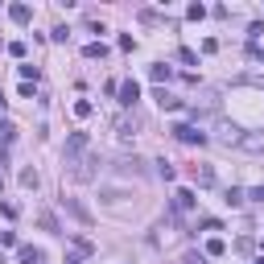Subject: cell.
Wrapping results in <instances>:
<instances>
[{"label": "cell", "instance_id": "7402d4cb", "mask_svg": "<svg viewBox=\"0 0 264 264\" xmlns=\"http://www.w3.org/2000/svg\"><path fill=\"white\" fill-rule=\"evenodd\" d=\"M182 264H207V256H198V252H186V256H182Z\"/></svg>", "mask_w": 264, "mask_h": 264}, {"label": "cell", "instance_id": "5bb4252c", "mask_svg": "<svg viewBox=\"0 0 264 264\" xmlns=\"http://www.w3.org/2000/svg\"><path fill=\"white\" fill-rule=\"evenodd\" d=\"M104 54H108L104 42H91V46H87V58H104Z\"/></svg>", "mask_w": 264, "mask_h": 264}, {"label": "cell", "instance_id": "7c38bea8", "mask_svg": "<svg viewBox=\"0 0 264 264\" xmlns=\"http://www.w3.org/2000/svg\"><path fill=\"white\" fill-rule=\"evenodd\" d=\"M170 75H174V71H170V66H153V71H149V79H153V83H165V79H170Z\"/></svg>", "mask_w": 264, "mask_h": 264}, {"label": "cell", "instance_id": "277c9868", "mask_svg": "<svg viewBox=\"0 0 264 264\" xmlns=\"http://www.w3.org/2000/svg\"><path fill=\"white\" fill-rule=\"evenodd\" d=\"M190 178L198 186H215V170H211V165H190Z\"/></svg>", "mask_w": 264, "mask_h": 264}, {"label": "cell", "instance_id": "9a60e30c", "mask_svg": "<svg viewBox=\"0 0 264 264\" xmlns=\"http://www.w3.org/2000/svg\"><path fill=\"white\" fill-rule=\"evenodd\" d=\"M227 207H244V190H227Z\"/></svg>", "mask_w": 264, "mask_h": 264}, {"label": "cell", "instance_id": "8992f818", "mask_svg": "<svg viewBox=\"0 0 264 264\" xmlns=\"http://www.w3.org/2000/svg\"><path fill=\"white\" fill-rule=\"evenodd\" d=\"M13 137H17V128H13L9 120H0V161H5V149L13 145Z\"/></svg>", "mask_w": 264, "mask_h": 264}, {"label": "cell", "instance_id": "d6986e66", "mask_svg": "<svg viewBox=\"0 0 264 264\" xmlns=\"http://www.w3.org/2000/svg\"><path fill=\"white\" fill-rule=\"evenodd\" d=\"M75 116H79V120H87V116H91V104H87V99H79V104H75Z\"/></svg>", "mask_w": 264, "mask_h": 264}, {"label": "cell", "instance_id": "3957f363", "mask_svg": "<svg viewBox=\"0 0 264 264\" xmlns=\"http://www.w3.org/2000/svg\"><path fill=\"white\" fill-rule=\"evenodd\" d=\"M137 99H141V83H137V79L120 83V104H124V108H132V104H137Z\"/></svg>", "mask_w": 264, "mask_h": 264}, {"label": "cell", "instance_id": "cb8c5ba5", "mask_svg": "<svg viewBox=\"0 0 264 264\" xmlns=\"http://www.w3.org/2000/svg\"><path fill=\"white\" fill-rule=\"evenodd\" d=\"M0 104H5V99H0Z\"/></svg>", "mask_w": 264, "mask_h": 264}, {"label": "cell", "instance_id": "7a4b0ae2", "mask_svg": "<svg viewBox=\"0 0 264 264\" xmlns=\"http://www.w3.org/2000/svg\"><path fill=\"white\" fill-rule=\"evenodd\" d=\"M174 137H178V141H186V145H203V141H207L194 124H174Z\"/></svg>", "mask_w": 264, "mask_h": 264}, {"label": "cell", "instance_id": "603a6c76", "mask_svg": "<svg viewBox=\"0 0 264 264\" xmlns=\"http://www.w3.org/2000/svg\"><path fill=\"white\" fill-rule=\"evenodd\" d=\"M0 190H5V178H0Z\"/></svg>", "mask_w": 264, "mask_h": 264}, {"label": "cell", "instance_id": "ac0fdd59", "mask_svg": "<svg viewBox=\"0 0 264 264\" xmlns=\"http://www.w3.org/2000/svg\"><path fill=\"white\" fill-rule=\"evenodd\" d=\"M186 17H190V21H203V17H207V9H203V5H190V9H186Z\"/></svg>", "mask_w": 264, "mask_h": 264}, {"label": "cell", "instance_id": "ba28073f", "mask_svg": "<svg viewBox=\"0 0 264 264\" xmlns=\"http://www.w3.org/2000/svg\"><path fill=\"white\" fill-rule=\"evenodd\" d=\"M9 17H13L17 25H29V17H33V9H29V5H9Z\"/></svg>", "mask_w": 264, "mask_h": 264}, {"label": "cell", "instance_id": "4fadbf2b", "mask_svg": "<svg viewBox=\"0 0 264 264\" xmlns=\"http://www.w3.org/2000/svg\"><path fill=\"white\" fill-rule=\"evenodd\" d=\"M21 186H25V190H38V174H33V170H21Z\"/></svg>", "mask_w": 264, "mask_h": 264}, {"label": "cell", "instance_id": "5b68a950", "mask_svg": "<svg viewBox=\"0 0 264 264\" xmlns=\"http://www.w3.org/2000/svg\"><path fill=\"white\" fill-rule=\"evenodd\" d=\"M194 203H198V198H194L190 190H178V194H174V211H178V215H186V211H194Z\"/></svg>", "mask_w": 264, "mask_h": 264}, {"label": "cell", "instance_id": "ffe728a7", "mask_svg": "<svg viewBox=\"0 0 264 264\" xmlns=\"http://www.w3.org/2000/svg\"><path fill=\"white\" fill-rule=\"evenodd\" d=\"M38 223H42V227H46V231H58V219H54V215H50V211H46V215H42V219H38Z\"/></svg>", "mask_w": 264, "mask_h": 264}, {"label": "cell", "instance_id": "30bf717a", "mask_svg": "<svg viewBox=\"0 0 264 264\" xmlns=\"http://www.w3.org/2000/svg\"><path fill=\"white\" fill-rule=\"evenodd\" d=\"M17 260H21V264H42V252L25 244V248H17Z\"/></svg>", "mask_w": 264, "mask_h": 264}, {"label": "cell", "instance_id": "44dd1931", "mask_svg": "<svg viewBox=\"0 0 264 264\" xmlns=\"http://www.w3.org/2000/svg\"><path fill=\"white\" fill-rule=\"evenodd\" d=\"M244 203H264V186H260V190H248V194H244Z\"/></svg>", "mask_w": 264, "mask_h": 264}, {"label": "cell", "instance_id": "2e32d148", "mask_svg": "<svg viewBox=\"0 0 264 264\" xmlns=\"http://www.w3.org/2000/svg\"><path fill=\"white\" fill-rule=\"evenodd\" d=\"M223 252H227L223 240H211V244H207V256H223Z\"/></svg>", "mask_w": 264, "mask_h": 264}, {"label": "cell", "instance_id": "6da1fadb", "mask_svg": "<svg viewBox=\"0 0 264 264\" xmlns=\"http://www.w3.org/2000/svg\"><path fill=\"white\" fill-rule=\"evenodd\" d=\"M87 149H91V141H87V132H71V141H66V153H62V161L71 165V174H75L79 165H83Z\"/></svg>", "mask_w": 264, "mask_h": 264}, {"label": "cell", "instance_id": "9c48e42d", "mask_svg": "<svg viewBox=\"0 0 264 264\" xmlns=\"http://www.w3.org/2000/svg\"><path fill=\"white\" fill-rule=\"evenodd\" d=\"M66 211H71V215H75L79 223H91V211H87L83 203H75V198H66Z\"/></svg>", "mask_w": 264, "mask_h": 264}, {"label": "cell", "instance_id": "e0dca14e", "mask_svg": "<svg viewBox=\"0 0 264 264\" xmlns=\"http://www.w3.org/2000/svg\"><path fill=\"white\" fill-rule=\"evenodd\" d=\"M244 149H264V137H240Z\"/></svg>", "mask_w": 264, "mask_h": 264}, {"label": "cell", "instance_id": "8fae6325", "mask_svg": "<svg viewBox=\"0 0 264 264\" xmlns=\"http://www.w3.org/2000/svg\"><path fill=\"white\" fill-rule=\"evenodd\" d=\"M157 104H161L165 112H178V108H182V99H174L170 91H157Z\"/></svg>", "mask_w": 264, "mask_h": 264}, {"label": "cell", "instance_id": "d4e9b609", "mask_svg": "<svg viewBox=\"0 0 264 264\" xmlns=\"http://www.w3.org/2000/svg\"><path fill=\"white\" fill-rule=\"evenodd\" d=\"M260 264H264V260H260Z\"/></svg>", "mask_w": 264, "mask_h": 264}, {"label": "cell", "instance_id": "52a82bcc", "mask_svg": "<svg viewBox=\"0 0 264 264\" xmlns=\"http://www.w3.org/2000/svg\"><path fill=\"white\" fill-rule=\"evenodd\" d=\"M99 198H104V203H124V198H132V194L120 190V186H104V190H99Z\"/></svg>", "mask_w": 264, "mask_h": 264}]
</instances>
